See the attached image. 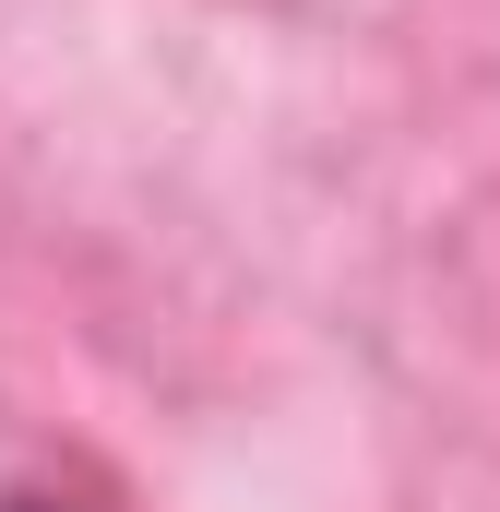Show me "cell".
<instances>
[{"mask_svg": "<svg viewBox=\"0 0 500 512\" xmlns=\"http://www.w3.org/2000/svg\"><path fill=\"white\" fill-rule=\"evenodd\" d=\"M0 512H84V501H60V489H0Z\"/></svg>", "mask_w": 500, "mask_h": 512, "instance_id": "cell-1", "label": "cell"}]
</instances>
